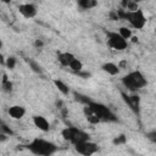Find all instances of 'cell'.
Segmentation results:
<instances>
[{
  "label": "cell",
  "instance_id": "6da1fadb",
  "mask_svg": "<svg viewBox=\"0 0 156 156\" xmlns=\"http://www.w3.org/2000/svg\"><path fill=\"white\" fill-rule=\"evenodd\" d=\"M27 147L32 154L39 155V156H50V155H52L57 151V146L54 143L48 141V140L41 139V138L33 139L28 144Z\"/></svg>",
  "mask_w": 156,
  "mask_h": 156
},
{
  "label": "cell",
  "instance_id": "7a4b0ae2",
  "mask_svg": "<svg viewBox=\"0 0 156 156\" xmlns=\"http://www.w3.org/2000/svg\"><path fill=\"white\" fill-rule=\"evenodd\" d=\"M122 83L127 88V90L136 91V90L144 88L147 84V80L140 71H132L122 78Z\"/></svg>",
  "mask_w": 156,
  "mask_h": 156
},
{
  "label": "cell",
  "instance_id": "3957f363",
  "mask_svg": "<svg viewBox=\"0 0 156 156\" xmlns=\"http://www.w3.org/2000/svg\"><path fill=\"white\" fill-rule=\"evenodd\" d=\"M118 16H119V18H124L126 21H128L130 23V26L135 29H143L146 24V17L141 9H138L134 11L122 10L118 12Z\"/></svg>",
  "mask_w": 156,
  "mask_h": 156
},
{
  "label": "cell",
  "instance_id": "277c9868",
  "mask_svg": "<svg viewBox=\"0 0 156 156\" xmlns=\"http://www.w3.org/2000/svg\"><path fill=\"white\" fill-rule=\"evenodd\" d=\"M61 135H62V138L65 140L72 143L73 145L90 139L88 133H85L84 130H82V129H79L77 127H66L65 129H62Z\"/></svg>",
  "mask_w": 156,
  "mask_h": 156
},
{
  "label": "cell",
  "instance_id": "5b68a950",
  "mask_svg": "<svg viewBox=\"0 0 156 156\" xmlns=\"http://www.w3.org/2000/svg\"><path fill=\"white\" fill-rule=\"evenodd\" d=\"M99 118L100 121H105V122H115L117 118L116 116L111 112V110L108 107H106L105 105L100 104V102H95V101H90L87 105Z\"/></svg>",
  "mask_w": 156,
  "mask_h": 156
},
{
  "label": "cell",
  "instance_id": "8992f818",
  "mask_svg": "<svg viewBox=\"0 0 156 156\" xmlns=\"http://www.w3.org/2000/svg\"><path fill=\"white\" fill-rule=\"evenodd\" d=\"M107 45L117 51H123L128 46V40H126L119 33L117 32H107Z\"/></svg>",
  "mask_w": 156,
  "mask_h": 156
},
{
  "label": "cell",
  "instance_id": "52a82bcc",
  "mask_svg": "<svg viewBox=\"0 0 156 156\" xmlns=\"http://www.w3.org/2000/svg\"><path fill=\"white\" fill-rule=\"evenodd\" d=\"M74 149L78 154L80 155H84V156H90V155H94L98 152L99 147L98 145L91 141L90 139L89 140H85V141H82V143H78L74 145Z\"/></svg>",
  "mask_w": 156,
  "mask_h": 156
},
{
  "label": "cell",
  "instance_id": "ba28073f",
  "mask_svg": "<svg viewBox=\"0 0 156 156\" xmlns=\"http://www.w3.org/2000/svg\"><path fill=\"white\" fill-rule=\"evenodd\" d=\"M18 11L24 17V18H33L37 16V7L33 4H21L18 6Z\"/></svg>",
  "mask_w": 156,
  "mask_h": 156
},
{
  "label": "cell",
  "instance_id": "9c48e42d",
  "mask_svg": "<svg viewBox=\"0 0 156 156\" xmlns=\"http://www.w3.org/2000/svg\"><path fill=\"white\" fill-rule=\"evenodd\" d=\"M122 98L124 100V102L135 112H139V106H140V99L138 95H128L126 93H122Z\"/></svg>",
  "mask_w": 156,
  "mask_h": 156
},
{
  "label": "cell",
  "instance_id": "30bf717a",
  "mask_svg": "<svg viewBox=\"0 0 156 156\" xmlns=\"http://www.w3.org/2000/svg\"><path fill=\"white\" fill-rule=\"evenodd\" d=\"M33 123L41 132H48L50 129V123H49V121L44 116H40V115L33 116Z\"/></svg>",
  "mask_w": 156,
  "mask_h": 156
},
{
  "label": "cell",
  "instance_id": "8fae6325",
  "mask_svg": "<svg viewBox=\"0 0 156 156\" xmlns=\"http://www.w3.org/2000/svg\"><path fill=\"white\" fill-rule=\"evenodd\" d=\"M9 116L13 119H21L26 115V108L21 105H13L9 108Z\"/></svg>",
  "mask_w": 156,
  "mask_h": 156
},
{
  "label": "cell",
  "instance_id": "7c38bea8",
  "mask_svg": "<svg viewBox=\"0 0 156 156\" xmlns=\"http://www.w3.org/2000/svg\"><path fill=\"white\" fill-rule=\"evenodd\" d=\"M73 58H74V55L71 52H58L57 54V60H58L60 65L65 66V67H68L69 63L73 61Z\"/></svg>",
  "mask_w": 156,
  "mask_h": 156
},
{
  "label": "cell",
  "instance_id": "4fadbf2b",
  "mask_svg": "<svg viewBox=\"0 0 156 156\" xmlns=\"http://www.w3.org/2000/svg\"><path fill=\"white\" fill-rule=\"evenodd\" d=\"M101 68H102L104 72H106L110 76H116V74L119 73V66H117L113 62H106V63L102 65Z\"/></svg>",
  "mask_w": 156,
  "mask_h": 156
},
{
  "label": "cell",
  "instance_id": "5bb4252c",
  "mask_svg": "<svg viewBox=\"0 0 156 156\" xmlns=\"http://www.w3.org/2000/svg\"><path fill=\"white\" fill-rule=\"evenodd\" d=\"M84 113H85V117H87V119H88V122H90L91 124H96V123H99V122H101L100 121V118L87 106V105H84Z\"/></svg>",
  "mask_w": 156,
  "mask_h": 156
},
{
  "label": "cell",
  "instance_id": "9a60e30c",
  "mask_svg": "<svg viewBox=\"0 0 156 156\" xmlns=\"http://www.w3.org/2000/svg\"><path fill=\"white\" fill-rule=\"evenodd\" d=\"M52 82H54L56 89H57L62 95H68V94H69V88H68V85H67L66 83H63V82L60 80V79H54Z\"/></svg>",
  "mask_w": 156,
  "mask_h": 156
},
{
  "label": "cell",
  "instance_id": "2e32d148",
  "mask_svg": "<svg viewBox=\"0 0 156 156\" xmlns=\"http://www.w3.org/2000/svg\"><path fill=\"white\" fill-rule=\"evenodd\" d=\"M77 4L83 10H90L98 5V0H78Z\"/></svg>",
  "mask_w": 156,
  "mask_h": 156
},
{
  "label": "cell",
  "instance_id": "e0dca14e",
  "mask_svg": "<svg viewBox=\"0 0 156 156\" xmlns=\"http://www.w3.org/2000/svg\"><path fill=\"white\" fill-rule=\"evenodd\" d=\"M73 72H76V73H78V72H82V69H83V63H82V61L80 60H78V58H73V61L69 63V66H68Z\"/></svg>",
  "mask_w": 156,
  "mask_h": 156
},
{
  "label": "cell",
  "instance_id": "ac0fdd59",
  "mask_svg": "<svg viewBox=\"0 0 156 156\" xmlns=\"http://www.w3.org/2000/svg\"><path fill=\"white\" fill-rule=\"evenodd\" d=\"M1 87L5 91H11L12 90V83L7 79V76L4 73L2 74V80H1Z\"/></svg>",
  "mask_w": 156,
  "mask_h": 156
},
{
  "label": "cell",
  "instance_id": "d6986e66",
  "mask_svg": "<svg viewBox=\"0 0 156 156\" xmlns=\"http://www.w3.org/2000/svg\"><path fill=\"white\" fill-rule=\"evenodd\" d=\"M118 33H119L126 40L130 39V38L133 37V34H132V29H129L128 27H121L119 30H118Z\"/></svg>",
  "mask_w": 156,
  "mask_h": 156
},
{
  "label": "cell",
  "instance_id": "ffe728a7",
  "mask_svg": "<svg viewBox=\"0 0 156 156\" xmlns=\"http://www.w3.org/2000/svg\"><path fill=\"white\" fill-rule=\"evenodd\" d=\"M74 96H76V100L79 101V102L83 104V105H88V104L91 101L88 96H85V95H83V94H79V93H74Z\"/></svg>",
  "mask_w": 156,
  "mask_h": 156
},
{
  "label": "cell",
  "instance_id": "44dd1931",
  "mask_svg": "<svg viewBox=\"0 0 156 156\" xmlns=\"http://www.w3.org/2000/svg\"><path fill=\"white\" fill-rule=\"evenodd\" d=\"M27 62H28V65L30 66V68H32L35 73H43V69H41L40 65H38L35 61H33V60H28V58H27Z\"/></svg>",
  "mask_w": 156,
  "mask_h": 156
},
{
  "label": "cell",
  "instance_id": "7402d4cb",
  "mask_svg": "<svg viewBox=\"0 0 156 156\" xmlns=\"http://www.w3.org/2000/svg\"><path fill=\"white\" fill-rule=\"evenodd\" d=\"M6 66H7L10 69L15 68V66H16V58H15V57H9L7 61H6Z\"/></svg>",
  "mask_w": 156,
  "mask_h": 156
},
{
  "label": "cell",
  "instance_id": "603a6c76",
  "mask_svg": "<svg viewBox=\"0 0 156 156\" xmlns=\"http://www.w3.org/2000/svg\"><path fill=\"white\" fill-rule=\"evenodd\" d=\"M1 132L5 133V134H7V135H12V134H13V132H12L4 122H1Z\"/></svg>",
  "mask_w": 156,
  "mask_h": 156
},
{
  "label": "cell",
  "instance_id": "cb8c5ba5",
  "mask_svg": "<svg viewBox=\"0 0 156 156\" xmlns=\"http://www.w3.org/2000/svg\"><path fill=\"white\" fill-rule=\"evenodd\" d=\"M124 143H126V136H124V135H119V136H117V138L113 140V144H117V145L124 144Z\"/></svg>",
  "mask_w": 156,
  "mask_h": 156
},
{
  "label": "cell",
  "instance_id": "d4e9b609",
  "mask_svg": "<svg viewBox=\"0 0 156 156\" xmlns=\"http://www.w3.org/2000/svg\"><path fill=\"white\" fill-rule=\"evenodd\" d=\"M146 136H147L151 141L156 143V130H151V132H149V133L146 134Z\"/></svg>",
  "mask_w": 156,
  "mask_h": 156
},
{
  "label": "cell",
  "instance_id": "484cf974",
  "mask_svg": "<svg viewBox=\"0 0 156 156\" xmlns=\"http://www.w3.org/2000/svg\"><path fill=\"white\" fill-rule=\"evenodd\" d=\"M34 45H35L37 48H40V46H43V45H44V43H43L41 40H37V41L34 43Z\"/></svg>",
  "mask_w": 156,
  "mask_h": 156
},
{
  "label": "cell",
  "instance_id": "4316f807",
  "mask_svg": "<svg viewBox=\"0 0 156 156\" xmlns=\"http://www.w3.org/2000/svg\"><path fill=\"white\" fill-rule=\"evenodd\" d=\"M130 39H132V41H133V43H136V41H138V38H136V37H132Z\"/></svg>",
  "mask_w": 156,
  "mask_h": 156
},
{
  "label": "cell",
  "instance_id": "83f0119b",
  "mask_svg": "<svg viewBox=\"0 0 156 156\" xmlns=\"http://www.w3.org/2000/svg\"><path fill=\"white\" fill-rule=\"evenodd\" d=\"M1 1H2L4 4H9V2H11L12 0H1Z\"/></svg>",
  "mask_w": 156,
  "mask_h": 156
},
{
  "label": "cell",
  "instance_id": "f1b7e54d",
  "mask_svg": "<svg viewBox=\"0 0 156 156\" xmlns=\"http://www.w3.org/2000/svg\"><path fill=\"white\" fill-rule=\"evenodd\" d=\"M133 1H135V2H139V1H140V0H133Z\"/></svg>",
  "mask_w": 156,
  "mask_h": 156
}]
</instances>
